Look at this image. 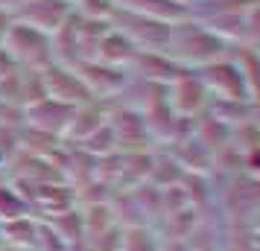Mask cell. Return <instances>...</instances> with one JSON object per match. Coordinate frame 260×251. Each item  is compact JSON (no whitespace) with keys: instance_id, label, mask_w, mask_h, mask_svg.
<instances>
[{"instance_id":"cell-1","label":"cell","mask_w":260,"mask_h":251,"mask_svg":"<svg viewBox=\"0 0 260 251\" xmlns=\"http://www.w3.org/2000/svg\"><path fill=\"white\" fill-rule=\"evenodd\" d=\"M117 251H164V242L149 225H129L120 231Z\"/></svg>"},{"instance_id":"cell-2","label":"cell","mask_w":260,"mask_h":251,"mask_svg":"<svg viewBox=\"0 0 260 251\" xmlns=\"http://www.w3.org/2000/svg\"><path fill=\"white\" fill-rule=\"evenodd\" d=\"M18 216H29L26 196L6 187V184H0V222H9V219H18Z\"/></svg>"},{"instance_id":"cell-3","label":"cell","mask_w":260,"mask_h":251,"mask_svg":"<svg viewBox=\"0 0 260 251\" xmlns=\"http://www.w3.org/2000/svg\"><path fill=\"white\" fill-rule=\"evenodd\" d=\"M0 251H21V248H12V245H0Z\"/></svg>"},{"instance_id":"cell-4","label":"cell","mask_w":260,"mask_h":251,"mask_svg":"<svg viewBox=\"0 0 260 251\" xmlns=\"http://www.w3.org/2000/svg\"><path fill=\"white\" fill-rule=\"evenodd\" d=\"M0 245H3V222H0Z\"/></svg>"}]
</instances>
